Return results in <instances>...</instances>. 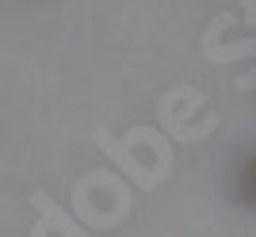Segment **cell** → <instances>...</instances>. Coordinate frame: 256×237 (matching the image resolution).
Wrapping results in <instances>:
<instances>
[{"mask_svg":"<svg viewBox=\"0 0 256 237\" xmlns=\"http://www.w3.org/2000/svg\"><path fill=\"white\" fill-rule=\"evenodd\" d=\"M31 206L38 210V222H34V230H31V237H92L88 230H80L73 222V218L65 214L62 206L54 203L50 195H42V192H34L31 195Z\"/></svg>","mask_w":256,"mask_h":237,"instance_id":"cell-2","label":"cell"},{"mask_svg":"<svg viewBox=\"0 0 256 237\" xmlns=\"http://www.w3.org/2000/svg\"><path fill=\"white\" fill-rule=\"evenodd\" d=\"M96 146L115 161V168L126 172V180L138 184V192H157L160 184L168 180V172H160V168L146 164L138 153H134V142H130V138H111L107 130H96Z\"/></svg>","mask_w":256,"mask_h":237,"instance_id":"cell-1","label":"cell"}]
</instances>
